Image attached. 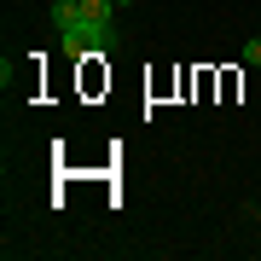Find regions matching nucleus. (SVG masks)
Instances as JSON below:
<instances>
[{
  "mask_svg": "<svg viewBox=\"0 0 261 261\" xmlns=\"http://www.w3.org/2000/svg\"><path fill=\"white\" fill-rule=\"evenodd\" d=\"M53 29H58L64 58H105V53H116V23L87 18L82 0H58L53 6Z\"/></svg>",
  "mask_w": 261,
  "mask_h": 261,
  "instance_id": "1",
  "label": "nucleus"
},
{
  "mask_svg": "<svg viewBox=\"0 0 261 261\" xmlns=\"http://www.w3.org/2000/svg\"><path fill=\"white\" fill-rule=\"evenodd\" d=\"M244 64H261V35H255V41H244Z\"/></svg>",
  "mask_w": 261,
  "mask_h": 261,
  "instance_id": "3",
  "label": "nucleus"
},
{
  "mask_svg": "<svg viewBox=\"0 0 261 261\" xmlns=\"http://www.w3.org/2000/svg\"><path fill=\"white\" fill-rule=\"evenodd\" d=\"M116 6H134V0H116Z\"/></svg>",
  "mask_w": 261,
  "mask_h": 261,
  "instance_id": "4",
  "label": "nucleus"
},
{
  "mask_svg": "<svg viewBox=\"0 0 261 261\" xmlns=\"http://www.w3.org/2000/svg\"><path fill=\"white\" fill-rule=\"evenodd\" d=\"M111 6H116V0H82L87 18H105V23H111Z\"/></svg>",
  "mask_w": 261,
  "mask_h": 261,
  "instance_id": "2",
  "label": "nucleus"
}]
</instances>
